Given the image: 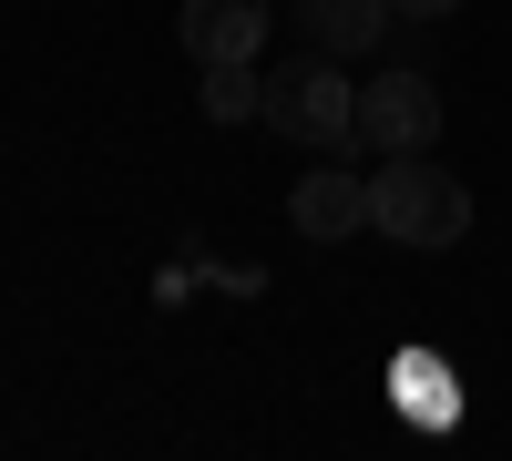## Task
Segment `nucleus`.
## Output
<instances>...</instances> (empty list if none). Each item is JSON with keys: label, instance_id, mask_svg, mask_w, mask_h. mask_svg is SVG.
I'll list each match as a JSON object with an SVG mask.
<instances>
[{"label": "nucleus", "instance_id": "obj_1", "mask_svg": "<svg viewBox=\"0 0 512 461\" xmlns=\"http://www.w3.org/2000/svg\"><path fill=\"white\" fill-rule=\"evenodd\" d=\"M369 226L400 236V246H461L472 236V185L441 175L431 154H390L369 175Z\"/></svg>", "mask_w": 512, "mask_h": 461}, {"label": "nucleus", "instance_id": "obj_2", "mask_svg": "<svg viewBox=\"0 0 512 461\" xmlns=\"http://www.w3.org/2000/svg\"><path fill=\"white\" fill-rule=\"evenodd\" d=\"M256 123H267L277 144L349 154V144H359V82H349V72H338V62L318 52L308 72H277V82H267V113H256Z\"/></svg>", "mask_w": 512, "mask_h": 461}, {"label": "nucleus", "instance_id": "obj_3", "mask_svg": "<svg viewBox=\"0 0 512 461\" xmlns=\"http://www.w3.org/2000/svg\"><path fill=\"white\" fill-rule=\"evenodd\" d=\"M359 144L390 164V154H431L441 144V82L431 72H369V93H359Z\"/></svg>", "mask_w": 512, "mask_h": 461}, {"label": "nucleus", "instance_id": "obj_4", "mask_svg": "<svg viewBox=\"0 0 512 461\" xmlns=\"http://www.w3.org/2000/svg\"><path fill=\"white\" fill-rule=\"evenodd\" d=\"M287 226L308 236V246H338V236H359L369 226V175H349V164H308L287 195Z\"/></svg>", "mask_w": 512, "mask_h": 461}, {"label": "nucleus", "instance_id": "obj_5", "mask_svg": "<svg viewBox=\"0 0 512 461\" xmlns=\"http://www.w3.org/2000/svg\"><path fill=\"white\" fill-rule=\"evenodd\" d=\"M175 31H185L195 62H256L267 31H277V0H185Z\"/></svg>", "mask_w": 512, "mask_h": 461}, {"label": "nucleus", "instance_id": "obj_6", "mask_svg": "<svg viewBox=\"0 0 512 461\" xmlns=\"http://www.w3.org/2000/svg\"><path fill=\"white\" fill-rule=\"evenodd\" d=\"M390 21H400V0H297V31L328 62H369L390 41Z\"/></svg>", "mask_w": 512, "mask_h": 461}, {"label": "nucleus", "instance_id": "obj_7", "mask_svg": "<svg viewBox=\"0 0 512 461\" xmlns=\"http://www.w3.org/2000/svg\"><path fill=\"white\" fill-rule=\"evenodd\" d=\"M195 93H205V123H256V113H267L256 62H195Z\"/></svg>", "mask_w": 512, "mask_h": 461}, {"label": "nucleus", "instance_id": "obj_8", "mask_svg": "<svg viewBox=\"0 0 512 461\" xmlns=\"http://www.w3.org/2000/svg\"><path fill=\"white\" fill-rule=\"evenodd\" d=\"M461 0H400V21H451Z\"/></svg>", "mask_w": 512, "mask_h": 461}]
</instances>
